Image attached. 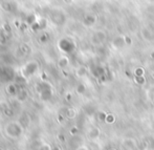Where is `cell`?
I'll return each instance as SVG.
<instances>
[{"mask_svg": "<svg viewBox=\"0 0 154 150\" xmlns=\"http://www.w3.org/2000/svg\"><path fill=\"white\" fill-rule=\"evenodd\" d=\"M100 129L97 127H93L91 128V130L89 131V138L92 139V140H95V139H97L100 136Z\"/></svg>", "mask_w": 154, "mask_h": 150, "instance_id": "4", "label": "cell"}, {"mask_svg": "<svg viewBox=\"0 0 154 150\" xmlns=\"http://www.w3.org/2000/svg\"><path fill=\"white\" fill-rule=\"evenodd\" d=\"M67 117H68V118H75V111L73 109H69L68 111H67Z\"/></svg>", "mask_w": 154, "mask_h": 150, "instance_id": "12", "label": "cell"}, {"mask_svg": "<svg viewBox=\"0 0 154 150\" xmlns=\"http://www.w3.org/2000/svg\"><path fill=\"white\" fill-rule=\"evenodd\" d=\"M145 70L143 67H136L135 70H134V77H144Z\"/></svg>", "mask_w": 154, "mask_h": 150, "instance_id": "5", "label": "cell"}, {"mask_svg": "<svg viewBox=\"0 0 154 150\" xmlns=\"http://www.w3.org/2000/svg\"><path fill=\"white\" fill-rule=\"evenodd\" d=\"M111 150H116V149H111Z\"/></svg>", "mask_w": 154, "mask_h": 150, "instance_id": "19", "label": "cell"}, {"mask_svg": "<svg viewBox=\"0 0 154 150\" xmlns=\"http://www.w3.org/2000/svg\"><path fill=\"white\" fill-rule=\"evenodd\" d=\"M134 82L138 85H144L146 83V78L144 77H134Z\"/></svg>", "mask_w": 154, "mask_h": 150, "instance_id": "7", "label": "cell"}, {"mask_svg": "<svg viewBox=\"0 0 154 150\" xmlns=\"http://www.w3.org/2000/svg\"><path fill=\"white\" fill-rule=\"evenodd\" d=\"M151 58H154V53L151 54Z\"/></svg>", "mask_w": 154, "mask_h": 150, "instance_id": "17", "label": "cell"}, {"mask_svg": "<svg viewBox=\"0 0 154 150\" xmlns=\"http://www.w3.org/2000/svg\"><path fill=\"white\" fill-rule=\"evenodd\" d=\"M78 91H79L80 93H83L85 92V86L82 85V84H80L79 86H78Z\"/></svg>", "mask_w": 154, "mask_h": 150, "instance_id": "14", "label": "cell"}, {"mask_svg": "<svg viewBox=\"0 0 154 150\" xmlns=\"http://www.w3.org/2000/svg\"><path fill=\"white\" fill-rule=\"evenodd\" d=\"M116 122V116L112 114H108L107 118H106V123L107 124H113Z\"/></svg>", "mask_w": 154, "mask_h": 150, "instance_id": "8", "label": "cell"}, {"mask_svg": "<svg viewBox=\"0 0 154 150\" xmlns=\"http://www.w3.org/2000/svg\"><path fill=\"white\" fill-rule=\"evenodd\" d=\"M78 133V128H71V134H75Z\"/></svg>", "mask_w": 154, "mask_h": 150, "instance_id": "15", "label": "cell"}, {"mask_svg": "<svg viewBox=\"0 0 154 150\" xmlns=\"http://www.w3.org/2000/svg\"><path fill=\"white\" fill-rule=\"evenodd\" d=\"M142 35L146 40H148V41L154 40V30H150L146 27V29H143Z\"/></svg>", "mask_w": 154, "mask_h": 150, "instance_id": "3", "label": "cell"}, {"mask_svg": "<svg viewBox=\"0 0 154 150\" xmlns=\"http://www.w3.org/2000/svg\"><path fill=\"white\" fill-rule=\"evenodd\" d=\"M94 22H95V17L92 16V15H88L85 18V23L87 25H92Z\"/></svg>", "mask_w": 154, "mask_h": 150, "instance_id": "6", "label": "cell"}, {"mask_svg": "<svg viewBox=\"0 0 154 150\" xmlns=\"http://www.w3.org/2000/svg\"><path fill=\"white\" fill-rule=\"evenodd\" d=\"M124 39H125V44L126 45H131L132 44V40H131V38H130V37L126 36Z\"/></svg>", "mask_w": 154, "mask_h": 150, "instance_id": "13", "label": "cell"}, {"mask_svg": "<svg viewBox=\"0 0 154 150\" xmlns=\"http://www.w3.org/2000/svg\"><path fill=\"white\" fill-rule=\"evenodd\" d=\"M93 42L97 43V44H100V43H103L104 41H105L106 39V35L104 32H102V30H99V32H97L94 35H93Z\"/></svg>", "mask_w": 154, "mask_h": 150, "instance_id": "1", "label": "cell"}, {"mask_svg": "<svg viewBox=\"0 0 154 150\" xmlns=\"http://www.w3.org/2000/svg\"><path fill=\"white\" fill-rule=\"evenodd\" d=\"M124 145H125V146H129V148H133L135 143H134L133 140H130L129 139V140H126L125 142H124Z\"/></svg>", "mask_w": 154, "mask_h": 150, "instance_id": "9", "label": "cell"}, {"mask_svg": "<svg viewBox=\"0 0 154 150\" xmlns=\"http://www.w3.org/2000/svg\"><path fill=\"white\" fill-rule=\"evenodd\" d=\"M152 77H153V79H154V71H153V73H152Z\"/></svg>", "mask_w": 154, "mask_h": 150, "instance_id": "18", "label": "cell"}, {"mask_svg": "<svg viewBox=\"0 0 154 150\" xmlns=\"http://www.w3.org/2000/svg\"><path fill=\"white\" fill-rule=\"evenodd\" d=\"M106 118H107V114L106 112H100L99 114V120L101 122H106Z\"/></svg>", "mask_w": 154, "mask_h": 150, "instance_id": "10", "label": "cell"}, {"mask_svg": "<svg viewBox=\"0 0 154 150\" xmlns=\"http://www.w3.org/2000/svg\"><path fill=\"white\" fill-rule=\"evenodd\" d=\"M86 75V68L85 67H81V68L79 69V71H78V76H80V77H82V76Z\"/></svg>", "mask_w": 154, "mask_h": 150, "instance_id": "11", "label": "cell"}, {"mask_svg": "<svg viewBox=\"0 0 154 150\" xmlns=\"http://www.w3.org/2000/svg\"><path fill=\"white\" fill-rule=\"evenodd\" d=\"M111 45L113 46V48H122L125 46V39L123 37H116L112 40Z\"/></svg>", "mask_w": 154, "mask_h": 150, "instance_id": "2", "label": "cell"}, {"mask_svg": "<svg viewBox=\"0 0 154 150\" xmlns=\"http://www.w3.org/2000/svg\"><path fill=\"white\" fill-rule=\"evenodd\" d=\"M78 150H88V148H87V147H80Z\"/></svg>", "mask_w": 154, "mask_h": 150, "instance_id": "16", "label": "cell"}]
</instances>
